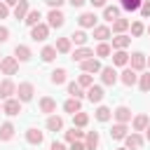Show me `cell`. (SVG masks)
<instances>
[{"mask_svg": "<svg viewBox=\"0 0 150 150\" xmlns=\"http://www.w3.org/2000/svg\"><path fill=\"white\" fill-rule=\"evenodd\" d=\"M16 68H19L16 56H5V59H0V70H2V75H14Z\"/></svg>", "mask_w": 150, "mask_h": 150, "instance_id": "6da1fadb", "label": "cell"}, {"mask_svg": "<svg viewBox=\"0 0 150 150\" xmlns=\"http://www.w3.org/2000/svg\"><path fill=\"white\" fill-rule=\"evenodd\" d=\"M47 23H49V28H61V26L66 23L63 12H61V9H49V14H47Z\"/></svg>", "mask_w": 150, "mask_h": 150, "instance_id": "7a4b0ae2", "label": "cell"}, {"mask_svg": "<svg viewBox=\"0 0 150 150\" xmlns=\"http://www.w3.org/2000/svg\"><path fill=\"white\" fill-rule=\"evenodd\" d=\"M47 35H49V23H38V26H33V30H30V38H33L35 42L47 40Z\"/></svg>", "mask_w": 150, "mask_h": 150, "instance_id": "3957f363", "label": "cell"}, {"mask_svg": "<svg viewBox=\"0 0 150 150\" xmlns=\"http://www.w3.org/2000/svg\"><path fill=\"white\" fill-rule=\"evenodd\" d=\"M129 63H131V68L138 73V70H143V68L148 66V59H145V54H143V52H134V54L129 56Z\"/></svg>", "mask_w": 150, "mask_h": 150, "instance_id": "277c9868", "label": "cell"}, {"mask_svg": "<svg viewBox=\"0 0 150 150\" xmlns=\"http://www.w3.org/2000/svg\"><path fill=\"white\" fill-rule=\"evenodd\" d=\"M2 112H5V115H9V117L19 115V112H21V101H19V98H7V101H5V105H2Z\"/></svg>", "mask_w": 150, "mask_h": 150, "instance_id": "5b68a950", "label": "cell"}, {"mask_svg": "<svg viewBox=\"0 0 150 150\" xmlns=\"http://www.w3.org/2000/svg\"><path fill=\"white\" fill-rule=\"evenodd\" d=\"M16 94H19V101H30L33 94H35V89H33L30 82H21V84L16 87Z\"/></svg>", "mask_w": 150, "mask_h": 150, "instance_id": "8992f818", "label": "cell"}, {"mask_svg": "<svg viewBox=\"0 0 150 150\" xmlns=\"http://www.w3.org/2000/svg\"><path fill=\"white\" fill-rule=\"evenodd\" d=\"M101 82H103V84H108V87H112V84L117 82V73H115V68H112V66L101 68Z\"/></svg>", "mask_w": 150, "mask_h": 150, "instance_id": "52a82bcc", "label": "cell"}, {"mask_svg": "<svg viewBox=\"0 0 150 150\" xmlns=\"http://www.w3.org/2000/svg\"><path fill=\"white\" fill-rule=\"evenodd\" d=\"M120 82H122V84H127V87H134V84L138 82L136 70H134V68H124V70H122V75H120Z\"/></svg>", "mask_w": 150, "mask_h": 150, "instance_id": "ba28073f", "label": "cell"}, {"mask_svg": "<svg viewBox=\"0 0 150 150\" xmlns=\"http://www.w3.org/2000/svg\"><path fill=\"white\" fill-rule=\"evenodd\" d=\"M124 143H127V148H129V150H138V148L143 145V136H141V134H136V131H131V134H127V136H124Z\"/></svg>", "mask_w": 150, "mask_h": 150, "instance_id": "9c48e42d", "label": "cell"}, {"mask_svg": "<svg viewBox=\"0 0 150 150\" xmlns=\"http://www.w3.org/2000/svg\"><path fill=\"white\" fill-rule=\"evenodd\" d=\"M12 94H16V84L12 80H2L0 82V98H12Z\"/></svg>", "mask_w": 150, "mask_h": 150, "instance_id": "30bf717a", "label": "cell"}, {"mask_svg": "<svg viewBox=\"0 0 150 150\" xmlns=\"http://www.w3.org/2000/svg\"><path fill=\"white\" fill-rule=\"evenodd\" d=\"M91 56H94V49H89V47H77V49L73 52V56H70V59L82 63V61H87V59H91Z\"/></svg>", "mask_w": 150, "mask_h": 150, "instance_id": "8fae6325", "label": "cell"}, {"mask_svg": "<svg viewBox=\"0 0 150 150\" xmlns=\"http://www.w3.org/2000/svg\"><path fill=\"white\" fill-rule=\"evenodd\" d=\"M87 98H89L91 103H101V98H103V87H101V84H91V87L87 89Z\"/></svg>", "mask_w": 150, "mask_h": 150, "instance_id": "7c38bea8", "label": "cell"}, {"mask_svg": "<svg viewBox=\"0 0 150 150\" xmlns=\"http://www.w3.org/2000/svg\"><path fill=\"white\" fill-rule=\"evenodd\" d=\"M82 66V73H101V63H98V59H87V61H82L80 63Z\"/></svg>", "mask_w": 150, "mask_h": 150, "instance_id": "4fadbf2b", "label": "cell"}, {"mask_svg": "<svg viewBox=\"0 0 150 150\" xmlns=\"http://www.w3.org/2000/svg\"><path fill=\"white\" fill-rule=\"evenodd\" d=\"M77 21H80L82 28H94V26H96V14H94V12H84V14H80Z\"/></svg>", "mask_w": 150, "mask_h": 150, "instance_id": "5bb4252c", "label": "cell"}, {"mask_svg": "<svg viewBox=\"0 0 150 150\" xmlns=\"http://www.w3.org/2000/svg\"><path fill=\"white\" fill-rule=\"evenodd\" d=\"M112 117H115L117 122H124V124H127V122L131 120V110H129L127 105H120V108H115V112H112Z\"/></svg>", "mask_w": 150, "mask_h": 150, "instance_id": "9a60e30c", "label": "cell"}, {"mask_svg": "<svg viewBox=\"0 0 150 150\" xmlns=\"http://www.w3.org/2000/svg\"><path fill=\"white\" fill-rule=\"evenodd\" d=\"M129 45H131V38L124 35V33H120V35L112 38V47H115V49H127Z\"/></svg>", "mask_w": 150, "mask_h": 150, "instance_id": "2e32d148", "label": "cell"}, {"mask_svg": "<svg viewBox=\"0 0 150 150\" xmlns=\"http://www.w3.org/2000/svg\"><path fill=\"white\" fill-rule=\"evenodd\" d=\"M63 110H66V112H70V115L80 112V110H82V103H80V98H73V96H70V98L63 103Z\"/></svg>", "mask_w": 150, "mask_h": 150, "instance_id": "e0dca14e", "label": "cell"}, {"mask_svg": "<svg viewBox=\"0 0 150 150\" xmlns=\"http://www.w3.org/2000/svg\"><path fill=\"white\" fill-rule=\"evenodd\" d=\"M110 136H112L115 141L124 138V136H127V124H124V122H117V124H112V129H110Z\"/></svg>", "mask_w": 150, "mask_h": 150, "instance_id": "ac0fdd59", "label": "cell"}, {"mask_svg": "<svg viewBox=\"0 0 150 150\" xmlns=\"http://www.w3.org/2000/svg\"><path fill=\"white\" fill-rule=\"evenodd\" d=\"M42 138H45V136H42V131H38V129H28V131H26V141H28L30 145H40Z\"/></svg>", "mask_w": 150, "mask_h": 150, "instance_id": "d6986e66", "label": "cell"}, {"mask_svg": "<svg viewBox=\"0 0 150 150\" xmlns=\"http://www.w3.org/2000/svg\"><path fill=\"white\" fill-rule=\"evenodd\" d=\"M103 19H105V21H115V19H120V7H115V5L103 7Z\"/></svg>", "mask_w": 150, "mask_h": 150, "instance_id": "ffe728a7", "label": "cell"}, {"mask_svg": "<svg viewBox=\"0 0 150 150\" xmlns=\"http://www.w3.org/2000/svg\"><path fill=\"white\" fill-rule=\"evenodd\" d=\"M14 56H16V61H28L30 59V49L26 45H16L14 47Z\"/></svg>", "mask_w": 150, "mask_h": 150, "instance_id": "44dd1931", "label": "cell"}, {"mask_svg": "<svg viewBox=\"0 0 150 150\" xmlns=\"http://www.w3.org/2000/svg\"><path fill=\"white\" fill-rule=\"evenodd\" d=\"M66 68H56V70H52V75H49V80H52V84H63L66 82Z\"/></svg>", "mask_w": 150, "mask_h": 150, "instance_id": "7402d4cb", "label": "cell"}, {"mask_svg": "<svg viewBox=\"0 0 150 150\" xmlns=\"http://www.w3.org/2000/svg\"><path fill=\"white\" fill-rule=\"evenodd\" d=\"M40 110H42V112H47V115H49V112H54V110H56V101H54V98H49V96L40 98Z\"/></svg>", "mask_w": 150, "mask_h": 150, "instance_id": "603a6c76", "label": "cell"}, {"mask_svg": "<svg viewBox=\"0 0 150 150\" xmlns=\"http://www.w3.org/2000/svg\"><path fill=\"white\" fill-rule=\"evenodd\" d=\"M47 129H49V131H61V129H63V120H61L59 115H49V120H47Z\"/></svg>", "mask_w": 150, "mask_h": 150, "instance_id": "cb8c5ba5", "label": "cell"}, {"mask_svg": "<svg viewBox=\"0 0 150 150\" xmlns=\"http://www.w3.org/2000/svg\"><path fill=\"white\" fill-rule=\"evenodd\" d=\"M28 12H30L28 9V0H19V5H14V16L16 19H26Z\"/></svg>", "mask_w": 150, "mask_h": 150, "instance_id": "d4e9b609", "label": "cell"}, {"mask_svg": "<svg viewBox=\"0 0 150 150\" xmlns=\"http://www.w3.org/2000/svg\"><path fill=\"white\" fill-rule=\"evenodd\" d=\"M40 19H42L40 9H30V12L26 14V19H23V21H26V23H28V26L33 28V26H38V23H40Z\"/></svg>", "mask_w": 150, "mask_h": 150, "instance_id": "484cf974", "label": "cell"}, {"mask_svg": "<svg viewBox=\"0 0 150 150\" xmlns=\"http://www.w3.org/2000/svg\"><path fill=\"white\" fill-rule=\"evenodd\" d=\"M94 38L101 40V42H105L110 38V28L108 26H94Z\"/></svg>", "mask_w": 150, "mask_h": 150, "instance_id": "4316f807", "label": "cell"}, {"mask_svg": "<svg viewBox=\"0 0 150 150\" xmlns=\"http://www.w3.org/2000/svg\"><path fill=\"white\" fill-rule=\"evenodd\" d=\"M112 63H115V66H127V63H129V54H127L124 49H117V52L112 54Z\"/></svg>", "mask_w": 150, "mask_h": 150, "instance_id": "83f0119b", "label": "cell"}, {"mask_svg": "<svg viewBox=\"0 0 150 150\" xmlns=\"http://www.w3.org/2000/svg\"><path fill=\"white\" fill-rule=\"evenodd\" d=\"M94 115H96V120H98V122H108V120L112 117V110H110V108H105V105H98Z\"/></svg>", "mask_w": 150, "mask_h": 150, "instance_id": "f1b7e54d", "label": "cell"}, {"mask_svg": "<svg viewBox=\"0 0 150 150\" xmlns=\"http://www.w3.org/2000/svg\"><path fill=\"white\" fill-rule=\"evenodd\" d=\"M12 136H14V124L12 122H5L0 127V141H9Z\"/></svg>", "mask_w": 150, "mask_h": 150, "instance_id": "f546056e", "label": "cell"}, {"mask_svg": "<svg viewBox=\"0 0 150 150\" xmlns=\"http://www.w3.org/2000/svg\"><path fill=\"white\" fill-rule=\"evenodd\" d=\"M84 145H87V150H96V148H98V131H89Z\"/></svg>", "mask_w": 150, "mask_h": 150, "instance_id": "4dcf8cb0", "label": "cell"}, {"mask_svg": "<svg viewBox=\"0 0 150 150\" xmlns=\"http://www.w3.org/2000/svg\"><path fill=\"white\" fill-rule=\"evenodd\" d=\"M129 26H131V23H129L127 19H115V21H112V33H117V35H120V33H124Z\"/></svg>", "mask_w": 150, "mask_h": 150, "instance_id": "1f68e13d", "label": "cell"}, {"mask_svg": "<svg viewBox=\"0 0 150 150\" xmlns=\"http://www.w3.org/2000/svg\"><path fill=\"white\" fill-rule=\"evenodd\" d=\"M148 127V115H136L134 117V131H145Z\"/></svg>", "mask_w": 150, "mask_h": 150, "instance_id": "d6a6232c", "label": "cell"}, {"mask_svg": "<svg viewBox=\"0 0 150 150\" xmlns=\"http://www.w3.org/2000/svg\"><path fill=\"white\" fill-rule=\"evenodd\" d=\"M87 40H89V38H87L84 30H73V35H70V42H75V45H80V47H82Z\"/></svg>", "mask_w": 150, "mask_h": 150, "instance_id": "836d02e7", "label": "cell"}, {"mask_svg": "<svg viewBox=\"0 0 150 150\" xmlns=\"http://www.w3.org/2000/svg\"><path fill=\"white\" fill-rule=\"evenodd\" d=\"M56 52L68 54V52H70V38H59V40H56Z\"/></svg>", "mask_w": 150, "mask_h": 150, "instance_id": "e575fe53", "label": "cell"}, {"mask_svg": "<svg viewBox=\"0 0 150 150\" xmlns=\"http://www.w3.org/2000/svg\"><path fill=\"white\" fill-rule=\"evenodd\" d=\"M40 56H42V61H45V63L54 61V59H56V47H45V49L40 52Z\"/></svg>", "mask_w": 150, "mask_h": 150, "instance_id": "d590c367", "label": "cell"}, {"mask_svg": "<svg viewBox=\"0 0 150 150\" xmlns=\"http://www.w3.org/2000/svg\"><path fill=\"white\" fill-rule=\"evenodd\" d=\"M77 84H80L82 89H89V87L94 84V77H91V73H82V75L77 77Z\"/></svg>", "mask_w": 150, "mask_h": 150, "instance_id": "8d00e7d4", "label": "cell"}, {"mask_svg": "<svg viewBox=\"0 0 150 150\" xmlns=\"http://www.w3.org/2000/svg\"><path fill=\"white\" fill-rule=\"evenodd\" d=\"M84 136V131H80V127H73L70 131H66V141L68 143H73V141H80Z\"/></svg>", "mask_w": 150, "mask_h": 150, "instance_id": "74e56055", "label": "cell"}, {"mask_svg": "<svg viewBox=\"0 0 150 150\" xmlns=\"http://www.w3.org/2000/svg\"><path fill=\"white\" fill-rule=\"evenodd\" d=\"M141 5H143V0H122V9H127V12H136V9H141Z\"/></svg>", "mask_w": 150, "mask_h": 150, "instance_id": "f35d334b", "label": "cell"}, {"mask_svg": "<svg viewBox=\"0 0 150 150\" xmlns=\"http://www.w3.org/2000/svg\"><path fill=\"white\" fill-rule=\"evenodd\" d=\"M68 94H70L73 98H82V87H80L77 82H68Z\"/></svg>", "mask_w": 150, "mask_h": 150, "instance_id": "ab89813d", "label": "cell"}, {"mask_svg": "<svg viewBox=\"0 0 150 150\" xmlns=\"http://www.w3.org/2000/svg\"><path fill=\"white\" fill-rule=\"evenodd\" d=\"M73 117H75V127H80V129H82V127H87V122H89V115H87V112H82V110H80V112H75Z\"/></svg>", "mask_w": 150, "mask_h": 150, "instance_id": "60d3db41", "label": "cell"}, {"mask_svg": "<svg viewBox=\"0 0 150 150\" xmlns=\"http://www.w3.org/2000/svg\"><path fill=\"white\" fill-rule=\"evenodd\" d=\"M138 87H141V91H150V73L138 77Z\"/></svg>", "mask_w": 150, "mask_h": 150, "instance_id": "b9f144b4", "label": "cell"}, {"mask_svg": "<svg viewBox=\"0 0 150 150\" xmlns=\"http://www.w3.org/2000/svg\"><path fill=\"white\" fill-rule=\"evenodd\" d=\"M143 33H145V26H143L141 21H134V23H131V35L138 38V35H143Z\"/></svg>", "mask_w": 150, "mask_h": 150, "instance_id": "7bdbcfd3", "label": "cell"}, {"mask_svg": "<svg viewBox=\"0 0 150 150\" xmlns=\"http://www.w3.org/2000/svg\"><path fill=\"white\" fill-rule=\"evenodd\" d=\"M110 52H112V49H110V45H105V42H101V45L96 47V52H94V54H96V56H108Z\"/></svg>", "mask_w": 150, "mask_h": 150, "instance_id": "ee69618b", "label": "cell"}, {"mask_svg": "<svg viewBox=\"0 0 150 150\" xmlns=\"http://www.w3.org/2000/svg\"><path fill=\"white\" fill-rule=\"evenodd\" d=\"M141 14H143V16H145V19H148V16H150V0H145V2H143V5H141Z\"/></svg>", "mask_w": 150, "mask_h": 150, "instance_id": "f6af8a7d", "label": "cell"}, {"mask_svg": "<svg viewBox=\"0 0 150 150\" xmlns=\"http://www.w3.org/2000/svg\"><path fill=\"white\" fill-rule=\"evenodd\" d=\"M45 2H47V5L52 7V9H59V7H61V5L66 2V0H45Z\"/></svg>", "mask_w": 150, "mask_h": 150, "instance_id": "bcb514c9", "label": "cell"}, {"mask_svg": "<svg viewBox=\"0 0 150 150\" xmlns=\"http://www.w3.org/2000/svg\"><path fill=\"white\" fill-rule=\"evenodd\" d=\"M7 14H9V5L7 2H0V19H5Z\"/></svg>", "mask_w": 150, "mask_h": 150, "instance_id": "7dc6e473", "label": "cell"}, {"mask_svg": "<svg viewBox=\"0 0 150 150\" xmlns=\"http://www.w3.org/2000/svg\"><path fill=\"white\" fill-rule=\"evenodd\" d=\"M70 150H87V145L80 143V141H73V143H70Z\"/></svg>", "mask_w": 150, "mask_h": 150, "instance_id": "c3c4849f", "label": "cell"}, {"mask_svg": "<svg viewBox=\"0 0 150 150\" xmlns=\"http://www.w3.org/2000/svg\"><path fill=\"white\" fill-rule=\"evenodd\" d=\"M7 38H9V30L5 26H0V42H7Z\"/></svg>", "mask_w": 150, "mask_h": 150, "instance_id": "681fc988", "label": "cell"}, {"mask_svg": "<svg viewBox=\"0 0 150 150\" xmlns=\"http://www.w3.org/2000/svg\"><path fill=\"white\" fill-rule=\"evenodd\" d=\"M52 150H66V145L59 143V141H54V143H52Z\"/></svg>", "mask_w": 150, "mask_h": 150, "instance_id": "f907efd6", "label": "cell"}, {"mask_svg": "<svg viewBox=\"0 0 150 150\" xmlns=\"http://www.w3.org/2000/svg\"><path fill=\"white\" fill-rule=\"evenodd\" d=\"M68 2H70V5H73V7H82V5H84V2H87V0H68Z\"/></svg>", "mask_w": 150, "mask_h": 150, "instance_id": "816d5d0a", "label": "cell"}, {"mask_svg": "<svg viewBox=\"0 0 150 150\" xmlns=\"http://www.w3.org/2000/svg\"><path fill=\"white\" fill-rule=\"evenodd\" d=\"M89 2H91L94 7H103V5H105V0H89Z\"/></svg>", "mask_w": 150, "mask_h": 150, "instance_id": "f5cc1de1", "label": "cell"}, {"mask_svg": "<svg viewBox=\"0 0 150 150\" xmlns=\"http://www.w3.org/2000/svg\"><path fill=\"white\" fill-rule=\"evenodd\" d=\"M7 5H19V0H5Z\"/></svg>", "mask_w": 150, "mask_h": 150, "instance_id": "db71d44e", "label": "cell"}, {"mask_svg": "<svg viewBox=\"0 0 150 150\" xmlns=\"http://www.w3.org/2000/svg\"><path fill=\"white\" fill-rule=\"evenodd\" d=\"M145 138L150 141V127H145Z\"/></svg>", "mask_w": 150, "mask_h": 150, "instance_id": "11a10c76", "label": "cell"}, {"mask_svg": "<svg viewBox=\"0 0 150 150\" xmlns=\"http://www.w3.org/2000/svg\"><path fill=\"white\" fill-rule=\"evenodd\" d=\"M117 150H129V148H117Z\"/></svg>", "mask_w": 150, "mask_h": 150, "instance_id": "9f6ffc18", "label": "cell"}, {"mask_svg": "<svg viewBox=\"0 0 150 150\" xmlns=\"http://www.w3.org/2000/svg\"><path fill=\"white\" fill-rule=\"evenodd\" d=\"M148 68H150V56H148Z\"/></svg>", "mask_w": 150, "mask_h": 150, "instance_id": "6f0895ef", "label": "cell"}, {"mask_svg": "<svg viewBox=\"0 0 150 150\" xmlns=\"http://www.w3.org/2000/svg\"><path fill=\"white\" fill-rule=\"evenodd\" d=\"M148 33H150V26H148Z\"/></svg>", "mask_w": 150, "mask_h": 150, "instance_id": "680465c9", "label": "cell"}, {"mask_svg": "<svg viewBox=\"0 0 150 150\" xmlns=\"http://www.w3.org/2000/svg\"><path fill=\"white\" fill-rule=\"evenodd\" d=\"M0 110H2V105H0Z\"/></svg>", "mask_w": 150, "mask_h": 150, "instance_id": "91938a15", "label": "cell"}]
</instances>
